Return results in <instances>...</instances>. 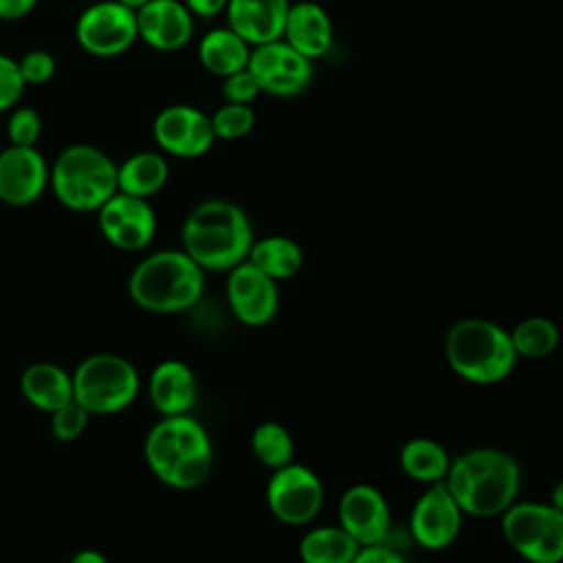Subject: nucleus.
<instances>
[{
	"label": "nucleus",
	"instance_id": "f257e3e1",
	"mask_svg": "<svg viewBox=\"0 0 563 563\" xmlns=\"http://www.w3.org/2000/svg\"><path fill=\"white\" fill-rule=\"evenodd\" d=\"M444 484L466 517H501L517 501L521 466L504 449L477 446L451 457Z\"/></svg>",
	"mask_w": 563,
	"mask_h": 563
},
{
	"label": "nucleus",
	"instance_id": "f03ea898",
	"mask_svg": "<svg viewBox=\"0 0 563 563\" xmlns=\"http://www.w3.org/2000/svg\"><path fill=\"white\" fill-rule=\"evenodd\" d=\"M143 453L152 475L176 490L202 486L213 466L211 438L189 413L161 416L147 431Z\"/></svg>",
	"mask_w": 563,
	"mask_h": 563
},
{
	"label": "nucleus",
	"instance_id": "7ed1b4c3",
	"mask_svg": "<svg viewBox=\"0 0 563 563\" xmlns=\"http://www.w3.org/2000/svg\"><path fill=\"white\" fill-rule=\"evenodd\" d=\"M253 227L246 211L231 200H205L196 205L180 229L183 251L207 273H227L249 257Z\"/></svg>",
	"mask_w": 563,
	"mask_h": 563
},
{
	"label": "nucleus",
	"instance_id": "20e7f679",
	"mask_svg": "<svg viewBox=\"0 0 563 563\" xmlns=\"http://www.w3.org/2000/svg\"><path fill=\"white\" fill-rule=\"evenodd\" d=\"M128 292L145 312L178 314L200 301L205 271L183 249H163L132 268Z\"/></svg>",
	"mask_w": 563,
	"mask_h": 563
},
{
	"label": "nucleus",
	"instance_id": "39448f33",
	"mask_svg": "<svg viewBox=\"0 0 563 563\" xmlns=\"http://www.w3.org/2000/svg\"><path fill=\"white\" fill-rule=\"evenodd\" d=\"M449 367L473 385H495L510 376L517 354L508 330L482 317H464L444 334Z\"/></svg>",
	"mask_w": 563,
	"mask_h": 563
},
{
	"label": "nucleus",
	"instance_id": "423d86ee",
	"mask_svg": "<svg viewBox=\"0 0 563 563\" xmlns=\"http://www.w3.org/2000/svg\"><path fill=\"white\" fill-rule=\"evenodd\" d=\"M48 185L70 211L90 213L110 200L117 187V163L99 147L88 143L68 145L51 165Z\"/></svg>",
	"mask_w": 563,
	"mask_h": 563
},
{
	"label": "nucleus",
	"instance_id": "0eeeda50",
	"mask_svg": "<svg viewBox=\"0 0 563 563\" xmlns=\"http://www.w3.org/2000/svg\"><path fill=\"white\" fill-rule=\"evenodd\" d=\"M136 367L119 354L97 352L73 372V398L90 416H110L128 409L139 396Z\"/></svg>",
	"mask_w": 563,
	"mask_h": 563
},
{
	"label": "nucleus",
	"instance_id": "6e6552de",
	"mask_svg": "<svg viewBox=\"0 0 563 563\" xmlns=\"http://www.w3.org/2000/svg\"><path fill=\"white\" fill-rule=\"evenodd\" d=\"M501 532L528 563L563 561V512L550 501H515L501 515Z\"/></svg>",
	"mask_w": 563,
	"mask_h": 563
},
{
	"label": "nucleus",
	"instance_id": "1a4fd4ad",
	"mask_svg": "<svg viewBox=\"0 0 563 563\" xmlns=\"http://www.w3.org/2000/svg\"><path fill=\"white\" fill-rule=\"evenodd\" d=\"M323 484L319 475L299 462L271 471L266 482V506L286 526L310 523L323 506Z\"/></svg>",
	"mask_w": 563,
	"mask_h": 563
},
{
	"label": "nucleus",
	"instance_id": "9d476101",
	"mask_svg": "<svg viewBox=\"0 0 563 563\" xmlns=\"http://www.w3.org/2000/svg\"><path fill=\"white\" fill-rule=\"evenodd\" d=\"M75 37L88 55L117 57L139 40L136 11L119 0L92 2L79 13Z\"/></svg>",
	"mask_w": 563,
	"mask_h": 563
},
{
	"label": "nucleus",
	"instance_id": "9b49d317",
	"mask_svg": "<svg viewBox=\"0 0 563 563\" xmlns=\"http://www.w3.org/2000/svg\"><path fill=\"white\" fill-rule=\"evenodd\" d=\"M246 68L255 77L260 92L273 97L301 95L312 81V59L297 53L284 40L253 46Z\"/></svg>",
	"mask_w": 563,
	"mask_h": 563
},
{
	"label": "nucleus",
	"instance_id": "f8f14e48",
	"mask_svg": "<svg viewBox=\"0 0 563 563\" xmlns=\"http://www.w3.org/2000/svg\"><path fill=\"white\" fill-rule=\"evenodd\" d=\"M464 517L446 484L435 482L427 484L424 493L416 499L409 515V530L420 548L444 550L460 537Z\"/></svg>",
	"mask_w": 563,
	"mask_h": 563
},
{
	"label": "nucleus",
	"instance_id": "ddd939ff",
	"mask_svg": "<svg viewBox=\"0 0 563 563\" xmlns=\"http://www.w3.org/2000/svg\"><path fill=\"white\" fill-rule=\"evenodd\" d=\"M152 136L165 154L176 158H200L216 143L211 117L187 103L163 108L154 117Z\"/></svg>",
	"mask_w": 563,
	"mask_h": 563
},
{
	"label": "nucleus",
	"instance_id": "4468645a",
	"mask_svg": "<svg viewBox=\"0 0 563 563\" xmlns=\"http://www.w3.org/2000/svg\"><path fill=\"white\" fill-rule=\"evenodd\" d=\"M97 224L106 242L121 251H141L156 235V213L145 198L117 191L97 211Z\"/></svg>",
	"mask_w": 563,
	"mask_h": 563
},
{
	"label": "nucleus",
	"instance_id": "2eb2a0df",
	"mask_svg": "<svg viewBox=\"0 0 563 563\" xmlns=\"http://www.w3.org/2000/svg\"><path fill=\"white\" fill-rule=\"evenodd\" d=\"M227 301L233 317L249 328H262L277 314V282L253 266L249 260L227 271Z\"/></svg>",
	"mask_w": 563,
	"mask_h": 563
},
{
	"label": "nucleus",
	"instance_id": "dca6fc26",
	"mask_svg": "<svg viewBox=\"0 0 563 563\" xmlns=\"http://www.w3.org/2000/svg\"><path fill=\"white\" fill-rule=\"evenodd\" d=\"M339 526L363 548L385 543L391 528V510L385 495L372 484H352L336 506Z\"/></svg>",
	"mask_w": 563,
	"mask_h": 563
},
{
	"label": "nucleus",
	"instance_id": "f3484780",
	"mask_svg": "<svg viewBox=\"0 0 563 563\" xmlns=\"http://www.w3.org/2000/svg\"><path fill=\"white\" fill-rule=\"evenodd\" d=\"M51 167L37 147L11 145L0 152V200L9 207L33 205L48 187Z\"/></svg>",
	"mask_w": 563,
	"mask_h": 563
},
{
	"label": "nucleus",
	"instance_id": "a211bd4d",
	"mask_svg": "<svg viewBox=\"0 0 563 563\" xmlns=\"http://www.w3.org/2000/svg\"><path fill=\"white\" fill-rule=\"evenodd\" d=\"M139 37L163 53L189 44L194 35V13L183 0H150L136 11Z\"/></svg>",
	"mask_w": 563,
	"mask_h": 563
},
{
	"label": "nucleus",
	"instance_id": "6ab92c4d",
	"mask_svg": "<svg viewBox=\"0 0 563 563\" xmlns=\"http://www.w3.org/2000/svg\"><path fill=\"white\" fill-rule=\"evenodd\" d=\"M147 398L161 416L189 413L198 400L194 369L178 358L161 361L147 378Z\"/></svg>",
	"mask_w": 563,
	"mask_h": 563
},
{
	"label": "nucleus",
	"instance_id": "aec40b11",
	"mask_svg": "<svg viewBox=\"0 0 563 563\" xmlns=\"http://www.w3.org/2000/svg\"><path fill=\"white\" fill-rule=\"evenodd\" d=\"M290 0H229L227 26L251 46L282 40Z\"/></svg>",
	"mask_w": 563,
	"mask_h": 563
},
{
	"label": "nucleus",
	"instance_id": "412c9836",
	"mask_svg": "<svg viewBox=\"0 0 563 563\" xmlns=\"http://www.w3.org/2000/svg\"><path fill=\"white\" fill-rule=\"evenodd\" d=\"M282 40L308 59L325 55L332 46V22L328 11L312 0L292 2Z\"/></svg>",
	"mask_w": 563,
	"mask_h": 563
},
{
	"label": "nucleus",
	"instance_id": "4be33fe9",
	"mask_svg": "<svg viewBox=\"0 0 563 563\" xmlns=\"http://www.w3.org/2000/svg\"><path fill=\"white\" fill-rule=\"evenodd\" d=\"M20 389L29 405L40 411H55L73 400V374L51 361H37L24 367L20 376Z\"/></svg>",
	"mask_w": 563,
	"mask_h": 563
},
{
	"label": "nucleus",
	"instance_id": "5701e85b",
	"mask_svg": "<svg viewBox=\"0 0 563 563\" xmlns=\"http://www.w3.org/2000/svg\"><path fill=\"white\" fill-rule=\"evenodd\" d=\"M251 48L253 46L235 31H231L229 26H218L207 31L198 42V59L207 73L224 79L246 68Z\"/></svg>",
	"mask_w": 563,
	"mask_h": 563
},
{
	"label": "nucleus",
	"instance_id": "b1692460",
	"mask_svg": "<svg viewBox=\"0 0 563 563\" xmlns=\"http://www.w3.org/2000/svg\"><path fill=\"white\" fill-rule=\"evenodd\" d=\"M169 178V165L161 152L143 150L117 165V187L121 194L150 200Z\"/></svg>",
	"mask_w": 563,
	"mask_h": 563
},
{
	"label": "nucleus",
	"instance_id": "393cba45",
	"mask_svg": "<svg viewBox=\"0 0 563 563\" xmlns=\"http://www.w3.org/2000/svg\"><path fill=\"white\" fill-rule=\"evenodd\" d=\"M246 260L279 284L284 279L295 277L301 271L303 251L292 238L266 235V238L253 240V246Z\"/></svg>",
	"mask_w": 563,
	"mask_h": 563
},
{
	"label": "nucleus",
	"instance_id": "a878e982",
	"mask_svg": "<svg viewBox=\"0 0 563 563\" xmlns=\"http://www.w3.org/2000/svg\"><path fill=\"white\" fill-rule=\"evenodd\" d=\"M361 545L341 526L310 528L297 545L301 563H352Z\"/></svg>",
	"mask_w": 563,
	"mask_h": 563
},
{
	"label": "nucleus",
	"instance_id": "bb28decb",
	"mask_svg": "<svg viewBox=\"0 0 563 563\" xmlns=\"http://www.w3.org/2000/svg\"><path fill=\"white\" fill-rule=\"evenodd\" d=\"M400 468L402 473L422 484L444 482L451 457L446 449L431 438H411L400 449Z\"/></svg>",
	"mask_w": 563,
	"mask_h": 563
},
{
	"label": "nucleus",
	"instance_id": "cd10ccee",
	"mask_svg": "<svg viewBox=\"0 0 563 563\" xmlns=\"http://www.w3.org/2000/svg\"><path fill=\"white\" fill-rule=\"evenodd\" d=\"M517 358L539 361L550 356L561 341L559 325L548 317H526L508 330Z\"/></svg>",
	"mask_w": 563,
	"mask_h": 563
},
{
	"label": "nucleus",
	"instance_id": "c85d7f7f",
	"mask_svg": "<svg viewBox=\"0 0 563 563\" xmlns=\"http://www.w3.org/2000/svg\"><path fill=\"white\" fill-rule=\"evenodd\" d=\"M251 451L260 464L275 471L292 462L295 440L284 424L266 420L251 431Z\"/></svg>",
	"mask_w": 563,
	"mask_h": 563
},
{
	"label": "nucleus",
	"instance_id": "c756f323",
	"mask_svg": "<svg viewBox=\"0 0 563 563\" xmlns=\"http://www.w3.org/2000/svg\"><path fill=\"white\" fill-rule=\"evenodd\" d=\"M216 139L235 141L246 136L255 125V112L246 103H224L211 114Z\"/></svg>",
	"mask_w": 563,
	"mask_h": 563
},
{
	"label": "nucleus",
	"instance_id": "7c9ffc66",
	"mask_svg": "<svg viewBox=\"0 0 563 563\" xmlns=\"http://www.w3.org/2000/svg\"><path fill=\"white\" fill-rule=\"evenodd\" d=\"M90 413L73 398L66 405L51 411V435L59 442H73L84 435Z\"/></svg>",
	"mask_w": 563,
	"mask_h": 563
},
{
	"label": "nucleus",
	"instance_id": "2f4dec72",
	"mask_svg": "<svg viewBox=\"0 0 563 563\" xmlns=\"http://www.w3.org/2000/svg\"><path fill=\"white\" fill-rule=\"evenodd\" d=\"M42 134V119L29 106L11 108V117L7 121V139L11 145H29L35 147Z\"/></svg>",
	"mask_w": 563,
	"mask_h": 563
},
{
	"label": "nucleus",
	"instance_id": "473e14b6",
	"mask_svg": "<svg viewBox=\"0 0 563 563\" xmlns=\"http://www.w3.org/2000/svg\"><path fill=\"white\" fill-rule=\"evenodd\" d=\"M18 68H20V75H22L24 84L40 86V84H46L48 79H53V75L57 70V64H55V57L48 51L33 48V51H26L18 59Z\"/></svg>",
	"mask_w": 563,
	"mask_h": 563
},
{
	"label": "nucleus",
	"instance_id": "72a5a7b5",
	"mask_svg": "<svg viewBox=\"0 0 563 563\" xmlns=\"http://www.w3.org/2000/svg\"><path fill=\"white\" fill-rule=\"evenodd\" d=\"M24 79L18 68V59L0 53V112L18 106L24 92Z\"/></svg>",
	"mask_w": 563,
	"mask_h": 563
},
{
	"label": "nucleus",
	"instance_id": "f704fd0d",
	"mask_svg": "<svg viewBox=\"0 0 563 563\" xmlns=\"http://www.w3.org/2000/svg\"><path fill=\"white\" fill-rule=\"evenodd\" d=\"M260 95V86L249 68H242L222 79L224 103H251Z\"/></svg>",
	"mask_w": 563,
	"mask_h": 563
},
{
	"label": "nucleus",
	"instance_id": "c9c22d12",
	"mask_svg": "<svg viewBox=\"0 0 563 563\" xmlns=\"http://www.w3.org/2000/svg\"><path fill=\"white\" fill-rule=\"evenodd\" d=\"M352 563H407V559L398 550L389 548L387 543H376V545H363L352 559Z\"/></svg>",
	"mask_w": 563,
	"mask_h": 563
},
{
	"label": "nucleus",
	"instance_id": "e433bc0d",
	"mask_svg": "<svg viewBox=\"0 0 563 563\" xmlns=\"http://www.w3.org/2000/svg\"><path fill=\"white\" fill-rule=\"evenodd\" d=\"M37 0H0V20L13 22L29 15L35 9Z\"/></svg>",
	"mask_w": 563,
	"mask_h": 563
},
{
	"label": "nucleus",
	"instance_id": "4c0bfd02",
	"mask_svg": "<svg viewBox=\"0 0 563 563\" xmlns=\"http://www.w3.org/2000/svg\"><path fill=\"white\" fill-rule=\"evenodd\" d=\"M185 7L198 18H213L227 9L229 0H183Z\"/></svg>",
	"mask_w": 563,
	"mask_h": 563
},
{
	"label": "nucleus",
	"instance_id": "58836bf2",
	"mask_svg": "<svg viewBox=\"0 0 563 563\" xmlns=\"http://www.w3.org/2000/svg\"><path fill=\"white\" fill-rule=\"evenodd\" d=\"M68 563H110V561L106 559V554H103V552L92 550V548H86V550L75 552V554L70 556V561H68Z\"/></svg>",
	"mask_w": 563,
	"mask_h": 563
},
{
	"label": "nucleus",
	"instance_id": "ea45409f",
	"mask_svg": "<svg viewBox=\"0 0 563 563\" xmlns=\"http://www.w3.org/2000/svg\"><path fill=\"white\" fill-rule=\"evenodd\" d=\"M556 510L563 512V479H559L550 493V499H548Z\"/></svg>",
	"mask_w": 563,
	"mask_h": 563
},
{
	"label": "nucleus",
	"instance_id": "a19ab883",
	"mask_svg": "<svg viewBox=\"0 0 563 563\" xmlns=\"http://www.w3.org/2000/svg\"><path fill=\"white\" fill-rule=\"evenodd\" d=\"M121 4H125L128 9H132V11H139L141 7H145L150 0H119Z\"/></svg>",
	"mask_w": 563,
	"mask_h": 563
}]
</instances>
